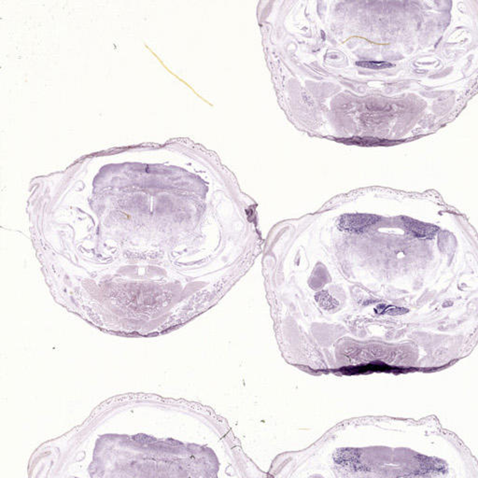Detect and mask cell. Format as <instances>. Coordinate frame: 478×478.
Returning a JSON list of instances; mask_svg holds the SVG:
<instances>
[{
	"mask_svg": "<svg viewBox=\"0 0 478 478\" xmlns=\"http://www.w3.org/2000/svg\"><path fill=\"white\" fill-rule=\"evenodd\" d=\"M378 220V218L368 215H346L339 221L341 229L349 232H363Z\"/></svg>",
	"mask_w": 478,
	"mask_h": 478,
	"instance_id": "cell-1",
	"label": "cell"
},
{
	"mask_svg": "<svg viewBox=\"0 0 478 478\" xmlns=\"http://www.w3.org/2000/svg\"><path fill=\"white\" fill-rule=\"evenodd\" d=\"M404 225L411 231L412 233H415L416 236L420 237H426V238H431L434 235V233L436 231V228L431 225H426L423 223L416 222L415 220H404Z\"/></svg>",
	"mask_w": 478,
	"mask_h": 478,
	"instance_id": "cell-2",
	"label": "cell"
},
{
	"mask_svg": "<svg viewBox=\"0 0 478 478\" xmlns=\"http://www.w3.org/2000/svg\"><path fill=\"white\" fill-rule=\"evenodd\" d=\"M316 299H317V302L320 304L321 307H322L323 309H327V310H333V309H336L337 306H338V302L336 300H334V298L330 295L327 291H321L320 293H318L316 296Z\"/></svg>",
	"mask_w": 478,
	"mask_h": 478,
	"instance_id": "cell-3",
	"label": "cell"
},
{
	"mask_svg": "<svg viewBox=\"0 0 478 478\" xmlns=\"http://www.w3.org/2000/svg\"><path fill=\"white\" fill-rule=\"evenodd\" d=\"M357 66L365 68V69H370V70H385V69L392 67L391 64L387 63V62H373V61L358 62Z\"/></svg>",
	"mask_w": 478,
	"mask_h": 478,
	"instance_id": "cell-4",
	"label": "cell"
}]
</instances>
